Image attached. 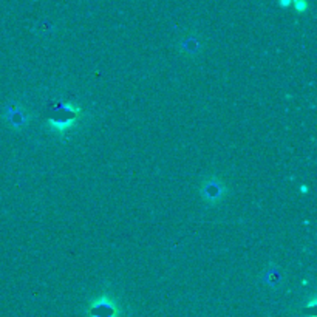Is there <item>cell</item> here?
<instances>
[{
  "mask_svg": "<svg viewBox=\"0 0 317 317\" xmlns=\"http://www.w3.org/2000/svg\"><path fill=\"white\" fill-rule=\"evenodd\" d=\"M79 113V109H75L73 105H68L65 110V116H56V118H50L48 119V125L54 132L63 133L70 129H73L76 124V118L75 115Z\"/></svg>",
  "mask_w": 317,
  "mask_h": 317,
  "instance_id": "6da1fadb",
  "label": "cell"
},
{
  "mask_svg": "<svg viewBox=\"0 0 317 317\" xmlns=\"http://www.w3.org/2000/svg\"><path fill=\"white\" fill-rule=\"evenodd\" d=\"M90 317H118L115 302L107 296L96 299L90 308Z\"/></svg>",
  "mask_w": 317,
  "mask_h": 317,
  "instance_id": "7a4b0ae2",
  "label": "cell"
},
{
  "mask_svg": "<svg viewBox=\"0 0 317 317\" xmlns=\"http://www.w3.org/2000/svg\"><path fill=\"white\" fill-rule=\"evenodd\" d=\"M225 195V186L217 180L206 181L203 184V198L207 203H217Z\"/></svg>",
  "mask_w": 317,
  "mask_h": 317,
  "instance_id": "3957f363",
  "label": "cell"
},
{
  "mask_svg": "<svg viewBox=\"0 0 317 317\" xmlns=\"http://www.w3.org/2000/svg\"><path fill=\"white\" fill-rule=\"evenodd\" d=\"M293 5H294V8H296L297 13H303L308 8L306 0H293Z\"/></svg>",
  "mask_w": 317,
  "mask_h": 317,
  "instance_id": "277c9868",
  "label": "cell"
},
{
  "mask_svg": "<svg viewBox=\"0 0 317 317\" xmlns=\"http://www.w3.org/2000/svg\"><path fill=\"white\" fill-rule=\"evenodd\" d=\"M278 4H280V7H283V8H288L290 5H293V0H278Z\"/></svg>",
  "mask_w": 317,
  "mask_h": 317,
  "instance_id": "5b68a950",
  "label": "cell"
},
{
  "mask_svg": "<svg viewBox=\"0 0 317 317\" xmlns=\"http://www.w3.org/2000/svg\"><path fill=\"white\" fill-rule=\"evenodd\" d=\"M300 190H302V192H305V194H306V192H308V187H306V186H302V187H300Z\"/></svg>",
  "mask_w": 317,
  "mask_h": 317,
  "instance_id": "8992f818",
  "label": "cell"
}]
</instances>
